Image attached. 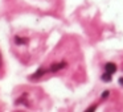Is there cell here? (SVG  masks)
I'll use <instances>...</instances> for the list:
<instances>
[{"label":"cell","mask_w":123,"mask_h":112,"mask_svg":"<svg viewBox=\"0 0 123 112\" xmlns=\"http://www.w3.org/2000/svg\"><path fill=\"white\" fill-rule=\"evenodd\" d=\"M0 67H1V58H0Z\"/></svg>","instance_id":"cell-8"},{"label":"cell","mask_w":123,"mask_h":112,"mask_svg":"<svg viewBox=\"0 0 123 112\" xmlns=\"http://www.w3.org/2000/svg\"><path fill=\"white\" fill-rule=\"evenodd\" d=\"M46 73H49V70L48 69H43V67H41V69H38L31 78H32V79H37V78H41L44 74H46Z\"/></svg>","instance_id":"cell-3"},{"label":"cell","mask_w":123,"mask_h":112,"mask_svg":"<svg viewBox=\"0 0 123 112\" xmlns=\"http://www.w3.org/2000/svg\"><path fill=\"white\" fill-rule=\"evenodd\" d=\"M101 78H102V80H103V82H110V80L112 79V75L105 71L103 74H102V77H101Z\"/></svg>","instance_id":"cell-5"},{"label":"cell","mask_w":123,"mask_h":112,"mask_svg":"<svg viewBox=\"0 0 123 112\" xmlns=\"http://www.w3.org/2000/svg\"><path fill=\"white\" fill-rule=\"evenodd\" d=\"M119 84L123 87V77H122V78H119Z\"/></svg>","instance_id":"cell-7"},{"label":"cell","mask_w":123,"mask_h":112,"mask_svg":"<svg viewBox=\"0 0 123 112\" xmlns=\"http://www.w3.org/2000/svg\"><path fill=\"white\" fill-rule=\"evenodd\" d=\"M28 42V38H25V37H20V36H16L15 37V44L16 45H24V44H27Z\"/></svg>","instance_id":"cell-4"},{"label":"cell","mask_w":123,"mask_h":112,"mask_svg":"<svg viewBox=\"0 0 123 112\" xmlns=\"http://www.w3.org/2000/svg\"><path fill=\"white\" fill-rule=\"evenodd\" d=\"M117 65L114 63V62H107L106 65H105V71L109 73V74H115V71H117Z\"/></svg>","instance_id":"cell-2"},{"label":"cell","mask_w":123,"mask_h":112,"mask_svg":"<svg viewBox=\"0 0 123 112\" xmlns=\"http://www.w3.org/2000/svg\"><path fill=\"white\" fill-rule=\"evenodd\" d=\"M109 94H110V91H109V90L103 91V94H102V96H101V100H105V99L109 98Z\"/></svg>","instance_id":"cell-6"},{"label":"cell","mask_w":123,"mask_h":112,"mask_svg":"<svg viewBox=\"0 0 123 112\" xmlns=\"http://www.w3.org/2000/svg\"><path fill=\"white\" fill-rule=\"evenodd\" d=\"M64 67H66V62L62 61V62H54V63H52V66L49 67V71L50 73H57L60 71V70H62Z\"/></svg>","instance_id":"cell-1"}]
</instances>
